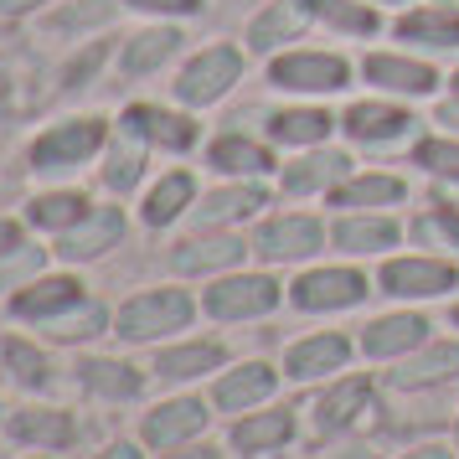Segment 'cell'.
Segmentation results:
<instances>
[{"label": "cell", "instance_id": "1f68e13d", "mask_svg": "<svg viewBox=\"0 0 459 459\" xmlns=\"http://www.w3.org/2000/svg\"><path fill=\"white\" fill-rule=\"evenodd\" d=\"M83 217H88V202L78 191H47V196L31 202V222H37V228H52V232L78 228Z\"/></svg>", "mask_w": 459, "mask_h": 459}, {"label": "cell", "instance_id": "ee69618b", "mask_svg": "<svg viewBox=\"0 0 459 459\" xmlns=\"http://www.w3.org/2000/svg\"><path fill=\"white\" fill-rule=\"evenodd\" d=\"M403 459H455L444 444H423V449H413V455H403Z\"/></svg>", "mask_w": 459, "mask_h": 459}, {"label": "cell", "instance_id": "e575fe53", "mask_svg": "<svg viewBox=\"0 0 459 459\" xmlns=\"http://www.w3.org/2000/svg\"><path fill=\"white\" fill-rule=\"evenodd\" d=\"M403 181L393 176H356L346 186H335V207H382V202H403Z\"/></svg>", "mask_w": 459, "mask_h": 459}, {"label": "cell", "instance_id": "7402d4cb", "mask_svg": "<svg viewBox=\"0 0 459 459\" xmlns=\"http://www.w3.org/2000/svg\"><path fill=\"white\" fill-rule=\"evenodd\" d=\"M335 119L325 108H279L269 119V134L279 145H320V140H331Z\"/></svg>", "mask_w": 459, "mask_h": 459}, {"label": "cell", "instance_id": "484cf974", "mask_svg": "<svg viewBox=\"0 0 459 459\" xmlns=\"http://www.w3.org/2000/svg\"><path fill=\"white\" fill-rule=\"evenodd\" d=\"M191 191H196V181H191L186 170H170L160 186H150V196H145V222H150V228H166V222H176V217L191 207Z\"/></svg>", "mask_w": 459, "mask_h": 459}, {"label": "cell", "instance_id": "f1b7e54d", "mask_svg": "<svg viewBox=\"0 0 459 459\" xmlns=\"http://www.w3.org/2000/svg\"><path fill=\"white\" fill-rule=\"evenodd\" d=\"M176 47H181V31H170V26H150V31H140V37L125 47V73H150V67L170 63Z\"/></svg>", "mask_w": 459, "mask_h": 459}, {"label": "cell", "instance_id": "bcb514c9", "mask_svg": "<svg viewBox=\"0 0 459 459\" xmlns=\"http://www.w3.org/2000/svg\"><path fill=\"white\" fill-rule=\"evenodd\" d=\"M166 459H222L217 449H181V455H166Z\"/></svg>", "mask_w": 459, "mask_h": 459}, {"label": "cell", "instance_id": "9c48e42d", "mask_svg": "<svg viewBox=\"0 0 459 459\" xmlns=\"http://www.w3.org/2000/svg\"><path fill=\"white\" fill-rule=\"evenodd\" d=\"M367 73V83L387 88V93H408V99H423V93H434L438 88V73L429 63H418V57H397V52H377L361 63Z\"/></svg>", "mask_w": 459, "mask_h": 459}, {"label": "cell", "instance_id": "6da1fadb", "mask_svg": "<svg viewBox=\"0 0 459 459\" xmlns=\"http://www.w3.org/2000/svg\"><path fill=\"white\" fill-rule=\"evenodd\" d=\"M243 83V52L228 42L217 47H202L186 67H181V78H176V99L191 108H207L217 99H228L232 88Z\"/></svg>", "mask_w": 459, "mask_h": 459}, {"label": "cell", "instance_id": "2e32d148", "mask_svg": "<svg viewBox=\"0 0 459 459\" xmlns=\"http://www.w3.org/2000/svg\"><path fill=\"white\" fill-rule=\"evenodd\" d=\"M125 125H134L150 145H166V150H191L196 145V125H191L186 114H170V108H155V104H134L125 114Z\"/></svg>", "mask_w": 459, "mask_h": 459}, {"label": "cell", "instance_id": "ac0fdd59", "mask_svg": "<svg viewBox=\"0 0 459 459\" xmlns=\"http://www.w3.org/2000/svg\"><path fill=\"white\" fill-rule=\"evenodd\" d=\"M273 367H264V361H248V367H238V372H228L222 382H217V403L228 408V413H243V408H253V403H264V397L273 393Z\"/></svg>", "mask_w": 459, "mask_h": 459}, {"label": "cell", "instance_id": "60d3db41", "mask_svg": "<svg viewBox=\"0 0 459 459\" xmlns=\"http://www.w3.org/2000/svg\"><path fill=\"white\" fill-rule=\"evenodd\" d=\"M134 11H150V16H196L207 0H125Z\"/></svg>", "mask_w": 459, "mask_h": 459}, {"label": "cell", "instance_id": "e0dca14e", "mask_svg": "<svg viewBox=\"0 0 459 459\" xmlns=\"http://www.w3.org/2000/svg\"><path fill=\"white\" fill-rule=\"evenodd\" d=\"M423 335H429V320L423 315H382L377 325H367L361 335V351L367 356H403L423 346Z\"/></svg>", "mask_w": 459, "mask_h": 459}, {"label": "cell", "instance_id": "44dd1931", "mask_svg": "<svg viewBox=\"0 0 459 459\" xmlns=\"http://www.w3.org/2000/svg\"><path fill=\"white\" fill-rule=\"evenodd\" d=\"M346 170H351V160H346L341 150L305 155V160L284 166V191H294V196H305V191H325V186H335V181H346Z\"/></svg>", "mask_w": 459, "mask_h": 459}, {"label": "cell", "instance_id": "74e56055", "mask_svg": "<svg viewBox=\"0 0 459 459\" xmlns=\"http://www.w3.org/2000/svg\"><path fill=\"white\" fill-rule=\"evenodd\" d=\"M47 331H52V341H83V335H99L104 331V310L99 305H78V310H63L47 320Z\"/></svg>", "mask_w": 459, "mask_h": 459}, {"label": "cell", "instance_id": "4dcf8cb0", "mask_svg": "<svg viewBox=\"0 0 459 459\" xmlns=\"http://www.w3.org/2000/svg\"><path fill=\"white\" fill-rule=\"evenodd\" d=\"M119 140H125V150L114 145V155H108V166H104V181L114 191H129L134 181H140V160H145V134L134 125H119Z\"/></svg>", "mask_w": 459, "mask_h": 459}, {"label": "cell", "instance_id": "30bf717a", "mask_svg": "<svg viewBox=\"0 0 459 459\" xmlns=\"http://www.w3.org/2000/svg\"><path fill=\"white\" fill-rule=\"evenodd\" d=\"M315 248H325V228L315 217H273L269 228L258 232V253L273 264H290V258H310Z\"/></svg>", "mask_w": 459, "mask_h": 459}, {"label": "cell", "instance_id": "d4e9b609", "mask_svg": "<svg viewBox=\"0 0 459 459\" xmlns=\"http://www.w3.org/2000/svg\"><path fill=\"white\" fill-rule=\"evenodd\" d=\"M243 258V243L232 232H217V238H191L176 248V269L202 273V269H222V264H238Z\"/></svg>", "mask_w": 459, "mask_h": 459}, {"label": "cell", "instance_id": "b9f144b4", "mask_svg": "<svg viewBox=\"0 0 459 459\" xmlns=\"http://www.w3.org/2000/svg\"><path fill=\"white\" fill-rule=\"evenodd\" d=\"M16 248H22V228L0 217V258H5V253H16Z\"/></svg>", "mask_w": 459, "mask_h": 459}, {"label": "cell", "instance_id": "7a4b0ae2", "mask_svg": "<svg viewBox=\"0 0 459 459\" xmlns=\"http://www.w3.org/2000/svg\"><path fill=\"white\" fill-rule=\"evenodd\" d=\"M269 78L284 93H341L351 83V63L341 52H284L273 57Z\"/></svg>", "mask_w": 459, "mask_h": 459}, {"label": "cell", "instance_id": "4316f807", "mask_svg": "<svg viewBox=\"0 0 459 459\" xmlns=\"http://www.w3.org/2000/svg\"><path fill=\"white\" fill-rule=\"evenodd\" d=\"M459 377V346H429L423 356L403 361V372H393L397 387H429V382H449Z\"/></svg>", "mask_w": 459, "mask_h": 459}, {"label": "cell", "instance_id": "277c9868", "mask_svg": "<svg viewBox=\"0 0 459 459\" xmlns=\"http://www.w3.org/2000/svg\"><path fill=\"white\" fill-rule=\"evenodd\" d=\"M104 145V125L99 119H67V125H52L31 145V166L37 170H67V166H83L88 155H99Z\"/></svg>", "mask_w": 459, "mask_h": 459}, {"label": "cell", "instance_id": "836d02e7", "mask_svg": "<svg viewBox=\"0 0 459 459\" xmlns=\"http://www.w3.org/2000/svg\"><path fill=\"white\" fill-rule=\"evenodd\" d=\"M315 16L335 31H351V37L377 31V5H367V0H315Z\"/></svg>", "mask_w": 459, "mask_h": 459}, {"label": "cell", "instance_id": "ba28073f", "mask_svg": "<svg viewBox=\"0 0 459 459\" xmlns=\"http://www.w3.org/2000/svg\"><path fill=\"white\" fill-rule=\"evenodd\" d=\"M367 299V279L356 269H315L294 284V305L299 310H346Z\"/></svg>", "mask_w": 459, "mask_h": 459}, {"label": "cell", "instance_id": "603a6c76", "mask_svg": "<svg viewBox=\"0 0 459 459\" xmlns=\"http://www.w3.org/2000/svg\"><path fill=\"white\" fill-rule=\"evenodd\" d=\"M346 356H351V346L341 335H315V341H299L294 346L284 367H290V377H325V372H341Z\"/></svg>", "mask_w": 459, "mask_h": 459}, {"label": "cell", "instance_id": "8fae6325", "mask_svg": "<svg viewBox=\"0 0 459 459\" xmlns=\"http://www.w3.org/2000/svg\"><path fill=\"white\" fill-rule=\"evenodd\" d=\"M202 429H207V408H202L196 397H176V403H160V408L145 418V444L176 449V444L196 438Z\"/></svg>", "mask_w": 459, "mask_h": 459}, {"label": "cell", "instance_id": "ab89813d", "mask_svg": "<svg viewBox=\"0 0 459 459\" xmlns=\"http://www.w3.org/2000/svg\"><path fill=\"white\" fill-rule=\"evenodd\" d=\"M5 367H11V377L26 382V387H42V382H47V361L31 351V346H22V341H11V346H5Z\"/></svg>", "mask_w": 459, "mask_h": 459}, {"label": "cell", "instance_id": "d6a6232c", "mask_svg": "<svg viewBox=\"0 0 459 459\" xmlns=\"http://www.w3.org/2000/svg\"><path fill=\"white\" fill-rule=\"evenodd\" d=\"M335 243H341L346 253H382V248L397 243V228L382 222V217H351V222L335 228Z\"/></svg>", "mask_w": 459, "mask_h": 459}, {"label": "cell", "instance_id": "d590c367", "mask_svg": "<svg viewBox=\"0 0 459 459\" xmlns=\"http://www.w3.org/2000/svg\"><path fill=\"white\" fill-rule=\"evenodd\" d=\"M78 372H83V382L93 387V393H104V397H134L140 393V372L125 367V361H99V356H93V361H83Z\"/></svg>", "mask_w": 459, "mask_h": 459}, {"label": "cell", "instance_id": "9a60e30c", "mask_svg": "<svg viewBox=\"0 0 459 459\" xmlns=\"http://www.w3.org/2000/svg\"><path fill=\"white\" fill-rule=\"evenodd\" d=\"M408 125H413V119L393 104H351L346 119H341V129H346L351 140H361V145H387L397 134H408Z\"/></svg>", "mask_w": 459, "mask_h": 459}, {"label": "cell", "instance_id": "f546056e", "mask_svg": "<svg viewBox=\"0 0 459 459\" xmlns=\"http://www.w3.org/2000/svg\"><path fill=\"white\" fill-rule=\"evenodd\" d=\"M290 434H294L290 413H253V418H243V423L232 429V444H238L243 455H264V449H273V444H284Z\"/></svg>", "mask_w": 459, "mask_h": 459}, {"label": "cell", "instance_id": "5bb4252c", "mask_svg": "<svg viewBox=\"0 0 459 459\" xmlns=\"http://www.w3.org/2000/svg\"><path fill=\"white\" fill-rule=\"evenodd\" d=\"M367 403H372V382L367 377H346V382H335L331 393L315 403V429L335 434V429H346V423H356L367 413Z\"/></svg>", "mask_w": 459, "mask_h": 459}, {"label": "cell", "instance_id": "8d00e7d4", "mask_svg": "<svg viewBox=\"0 0 459 459\" xmlns=\"http://www.w3.org/2000/svg\"><path fill=\"white\" fill-rule=\"evenodd\" d=\"M269 196L258 186H232V191H217V196H207L202 202V222H238V217H253V212L264 207Z\"/></svg>", "mask_w": 459, "mask_h": 459}, {"label": "cell", "instance_id": "5b68a950", "mask_svg": "<svg viewBox=\"0 0 459 459\" xmlns=\"http://www.w3.org/2000/svg\"><path fill=\"white\" fill-rule=\"evenodd\" d=\"M279 305V284L269 273H243V279H217L207 290V310L217 320H248Z\"/></svg>", "mask_w": 459, "mask_h": 459}, {"label": "cell", "instance_id": "7c38bea8", "mask_svg": "<svg viewBox=\"0 0 459 459\" xmlns=\"http://www.w3.org/2000/svg\"><path fill=\"white\" fill-rule=\"evenodd\" d=\"M119 232H125V217H119V207H99L88 212L78 228L63 232V258H99V253H108L114 243H119Z\"/></svg>", "mask_w": 459, "mask_h": 459}, {"label": "cell", "instance_id": "8992f818", "mask_svg": "<svg viewBox=\"0 0 459 459\" xmlns=\"http://www.w3.org/2000/svg\"><path fill=\"white\" fill-rule=\"evenodd\" d=\"M310 22H320L315 16V0H269L248 22V52H279V47L294 42Z\"/></svg>", "mask_w": 459, "mask_h": 459}, {"label": "cell", "instance_id": "f35d334b", "mask_svg": "<svg viewBox=\"0 0 459 459\" xmlns=\"http://www.w3.org/2000/svg\"><path fill=\"white\" fill-rule=\"evenodd\" d=\"M423 170H434V176H449V181H459V145L455 140H423L413 155Z\"/></svg>", "mask_w": 459, "mask_h": 459}, {"label": "cell", "instance_id": "4fadbf2b", "mask_svg": "<svg viewBox=\"0 0 459 459\" xmlns=\"http://www.w3.org/2000/svg\"><path fill=\"white\" fill-rule=\"evenodd\" d=\"M73 305H83V284L67 279V273L37 279V284H26V290L16 294V315H26V320H52V315L73 310Z\"/></svg>", "mask_w": 459, "mask_h": 459}, {"label": "cell", "instance_id": "cb8c5ba5", "mask_svg": "<svg viewBox=\"0 0 459 459\" xmlns=\"http://www.w3.org/2000/svg\"><path fill=\"white\" fill-rule=\"evenodd\" d=\"M222 367V346L217 341H191V346H176V351H160L155 372L166 382H186V377H202V372H217Z\"/></svg>", "mask_w": 459, "mask_h": 459}, {"label": "cell", "instance_id": "c3c4849f", "mask_svg": "<svg viewBox=\"0 0 459 459\" xmlns=\"http://www.w3.org/2000/svg\"><path fill=\"white\" fill-rule=\"evenodd\" d=\"M449 83H455V93H459V73H455V78H449Z\"/></svg>", "mask_w": 459, "mask_h": 459}, {"label": "cell", "instance_id": "ffe728a7", "mask_svg": "<svg viewBox=\"0 0 459 459\" xmlns=\"http://www.w3.org/2000/svg\"><path fill=\"white\" fill-rule=\"evenodd\" d=\"M11 434L26 438V444H42V449H67L78 438V429L63 408H26V413L11 418Z\"/></svg>", "mask_w": 459, "mask_h": 459}, {"label": "cell", "instance_id": "f6af8a7d", "mask_svg": "<svg viewBox=\"0 0 459 459\" xmlns=\"http://www.w3.org/2000/svg\"><path fill=\"white\" fill-rule=\"evenodd\" d=\"M99 459H140V449H134V444H108Z\"/></svg>", "mask_w": 459, "mask_h": 459}, {"label": "cell", "instance_id": "d6986e66", "mask_svg": "<svg viewBox=\"0 0 459 459\" xmlns=\"http://www.w3.org/2000/svg\"><path fill=\"white\" fill-rule=\"evenodd\" d=\"M397 37L434 52H455L459 47V11H408L397 22Z\"/></svg>", "mask_w": 459, "mask_h": 459}, {"label": "cell", "instance_id": "7dc6e473", "mask_svg": "<svg viewBox=\"0 0 459 459\" xmlns=\"http://www.w3.org/2000/svg\"><path fill=\"white\" fill-rule=\"evenodd\" d=\"M367 5H408V0H367Z\"/></svg>", "mask_w": 459, "mask_h": 459}, {"label": "cell", "instance_id": "681fc988", "mask_svg": "<svg viewBox=\"0 0 459 459\" xmlns=\"http://www.w3.org/2000/svg\"><path fill=\"white\" fill-rule=\"evenodd\" d=\"M455 320H459V315H455Z\"/></svg>", "mask_w": 459, "mask_h": 459}, {"label": "cell", "instance_id": "3957f363", "mask_svg": "<svg viewBox=\"0 0 459 459\" xmlns=\"http://www.w3.org/2000/svg\"><path fill=\"white\" fill-rule=\"evenodd\" d=\"M191 325V299L181 290H155V294H140L129 299L114 331L125 341H155V335H170V331H186Z\"/></svg>", "mask_w": 459, "mask_h": 459}, {"label": "cell", "instance_id": "52a82bcc", "mask_svg": "<svg viewBox=\"0 0 459 459\" xmlns=\"http://www.w3.org/2000/svg\"><path fill=\"white\" fill-rule=\"evenodd\" d=\"M455 284H459L455 264H438V258H393L382 269V290L397 294V299H434Z\"/></svg>", "mask_w": 459, "mask_h": 459}, {"label": "cell", "instance_id": "83f0119b", "mask_svg": "<svg viewBox=\"0 0 459 459\" xmlns=\"http://www.w3.org/2000/svg\"><path fill=\"white\" fill-rule=\"evenodd\" d=\"M212 170H222V176H264V170L273 166L269 150L253 145V140H238V134H228V140H217L212 145Z\"/></svg>", "mask_w": 459, "mask_h": 459}, {"label": "cell", "instance_id": "7bdbcfd3", "mask_svg": "<svg viewBox=\"0 0 459 459\" xmlns=\"http://www.w3.org/2000/svg\"><path fill=\"white\" fill-rule=\"evenodd\" d=\"M37 5H47V0H0V16H26Z\"/></svg>", "mask_w": 459, "mask_h": 459}]
</instances>
